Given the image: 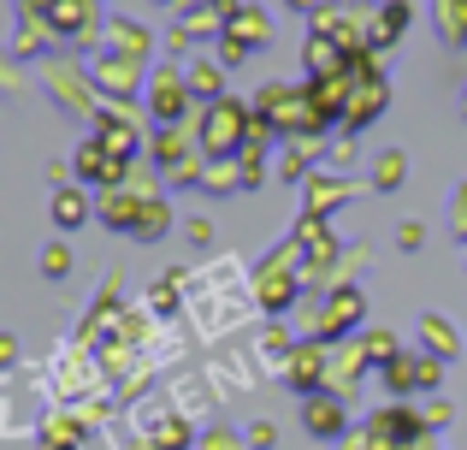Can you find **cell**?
Returning a JSON list of instances; mask_svg holds the SVG:
<instances>
[{
  "instance_id": "obj_1",
  "label": "cell",
  "mask_w": 467,
  "mask_h": 450,
  "mask_svg": "<svg viewBox=\"0 0 467 450\" xmlns=\"http://www.w3.org/2000/svg\"><path fill=\"white\" fill-rule=\"evenodd\" d=\"M254 42H266V18L254 6H237V12H231V24H225V59H243Z\"/></svg>"
},
{
  "instance_id": "obj_2",
  "label": "cell",
  "mask_w": 467,
  "mask_h": 450,
  "mask_svg": "<svg viewBox=\"0 0 467 450\" xmlns=\"http://www.w3.org/2000/svg\"><path fill=\"white\" fill-rule=\"evenodd\" d=\"M414 385L432 392L438 385V361H390V392H414Z\"/></svg>"
},
{
  "instance_id": "obj_3",
  "label": "cell",
  "mask_w": 467,
  "mask_h": 450,
  "mask_svg": "<svg viewBox=\"0 0 467 450\" xmlns=\"http://www.w3.org/2000/svg\"><path fill=\"white\" fill-rule=\"evenodd\" d=\"M308 433H314V439H337V433H343V409L326 403V397H314V403H308Z\"/></svg>"
},
{
  "instance_id": "obj_4",
  "label": "cell",
  "mask_w": 467,
  "mask_h": 450,
  "mask_svg": "<svg viewBox=\"0 0 467 450\" xmlns=\"http://www.w3.org/2000/svg\"><path fill=\"white\" fill-rule=\"evenodd\" d=\"M420 332L432 338V350H438V356H456V332H450V320H438V314H432V320H426Z\"/></svg>"
},
{
  "instance_id": "obj_5",
  "label": "cell",
  "mask_w": 467,
  "mask_h": 450,
  "mask_svg": "<svg viewBox=\"0 0 467 450\" xmlns=\"http://www.w3.org/2000/svg\"><path fill=\"white\" fill-rule=\"evenodd\" d=\"M178 107H183V101H178V78H160V101H154V113H160V119H178Z\"/></svg>"
},
{
  "instance_id": "obj_6",
  "label": "cell",
  "mask_w": 467,
  "mask_h": 450,
  "mask_svg": "<svg viewBox=\"0 0 467 450\" xmlns=\"http://www.w3.org/2000/svg\"><path fill=\"white\" fill-rule=\"evenodd\" d=\"M54 220H59V225H78V220H83V196H59V202H54Z\"/></svg>"
},
{
  "instance_id": "obj_7",
  "label": "cell",
  "mask_w": 467,
  "mask_h": 450,
  "mask_svg": "<svg viewBox=\"0 0 467 450\" xmlns=\"http://www.w3.org/2000/svg\"><path fill=\"white\" fill-rule=\"evenodd\" d=\"M402 178V154H385V166H379V184H397Z\"/></svg>"
},
{
  "instance_id": "obj_8",
  "label": "cell",
  "mask_w": 467,
  "mask_h": 450,
  "mask_svg": "<svg viewBox=\"0 0 467 450\" xmlns=\"http://www.w3.org/2000/svg\"><path fill=\"white\" fill-rule=\"evenodd\" d=\"M42 267H47V273L59 278V273H66V267H71V255H66V249H47V255H42Z\"/></svg>"
},
{
  "instance_id": "obj_9",
  "label": "cell",
  "mask_w": 467,
  "mask_h": 450,
  "mask_svg": "<svg viewBox=\"0 0 467 450\" xmlns=\"http://www.w3.org/2000/svg\"><path fill=\"white\" fill-rule=\"evenodd\" d=\"M249 445H254V450H266V445H273V427H266V421H254V433H249Z\"/></svg>"
},
{
  "instance_id": "obj_10",
  "label": "cell",
  "mask_w": 467,
  "mask_h": 450,
  "mask_svg": "<svg viewBox=\"0 0 467 450\" xmlns=\"http://www.w3.org/2000/svg\"><path fill=\"white\" fill-rule=\"evenodd\" d=\"M290 6H314V0H290Z\"/></svg>"
}]
</instances>
